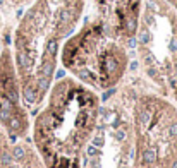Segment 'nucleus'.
Masks as SVG:
<instances>
[{
    "mask_svg": "<svg viewBox=\"0 0 177 168\" xmlns=\"http://www.w3.org/2000/svg\"><path fill=\"white\" fill-rule=\"evenodd\" d=\"M112 93H115V91H114V89H109V91H107L105 94H103V99H109L110 96H112Z\"/></svg>",
    "mask_w": 177,
    "mask_h": 168,
    "instance_id": "12",
    "label": "nucleus"
},
{
    "mask_svg": "<svg viewBox=\"0 0 177 168\" xmlns=\"http://www.w3.org/2000/svg\"><path fill=\"white\" fill-rule=\"evenodd\" d=\"M172 168H177V161H174V165H172Z\"/></svg>",
    "mask_w": 177,
    "mask_h": 168,
    "instance_id": "16",
    "label": "nucleus"
},
{
    "mask_svg": "<svg viewBox=\"0 0 177 168\" xmlns=\"http://www.w3.org/2000/svg\"><path fill=\"white\" fill-rule=\"evenodd\" d=\"M12 2H17V4H21V2H26V0H12Z\"/></svg>",
    "mask_w": 177,
    "mask_h": 168,
    "instance_id": "15",
    "label": "nucleus"
},
{
    "mask_svg": "<svg viewBox=\"0 0 177 168\" xmlns=\"http://www.w3.org/2000/svg\"><path fill=\"white\" fill-rule=\"evenodd\" d=\"M157 69H155V67H150V69H148V76L150 77H157Z\"/></svg>",
    "mask_w": 177,
    "mask_h": 168,
    "instance_id": "10",
    "label": "nucleus"
},
{
    "mask_svg": "<svg viewBox=\"0 0 177 168\" xmlns=\"http://www.w3.org/2000/svg\"><path fill=\"white\" fill-rule=\"evenodd\" d=\"M169 134H172V136H177V124H172V125L169 127Z\"/></svg>",
    "mask_w": 177,
    "mask_h": 168,
    "instance_id": "9",
    "label": "nucleus"
},
{
    "mask_svg": "<svg viewBox=\"0 0 177 168\" xmlns=\"http://www.w3.org/2000/svg\"><path fill=\"white\" fill-rule=\"evenodd\" d=\"M169 2H172V4H174V5L177 7V0H169Z\"/></svg>",
    "mask_w": 177,
    "mask_h": 168,
    "instance_id": "14",
    "label": "nucleus"
},
{
    "mask_svg": "<svg viewBox=\"0 0 177 168\" xmlns=\"http://www.w3.org/2000/svg\"><path fill=\"white\" fill-rule=\"evenodd\" d=\"M38 98V89L34 86H24V99L28 103H34Z\"/></svg>",
    "mask_w": 177,
    "mask_h": 168,
    "instance_id": "3",
    "label": "nucleus"
},
{
    "mask_svg": "<svg viewBox=\"0 0 177 168\" xmlns=\"http://www.w3.org/2000/svg\"><path fill=\"white\" fill-rule=\"evenodd\" d=\"M50 81H52L50 77H40V79L36 81V83H38V88H36V89H38V91H47L48 86H50Z\"/></svg>",
    "mask_w": 177,
    "mask_h": 168,
    "instance_id": "6",
    "label": "nucleus"
},
{
    "mask_svg": "<svg viewBox=\"0 0 177 168\" xmlns=\"http://www.w3.org/2000/svg\"><path fill=\"white\" fill-rule=\"evenodd\" d=\"M117 137H119V139H124V137H126V134H124V132H119V134H117Z\"/></svg>",
    "mask_w": 177,
    "mask_h": 168,
    "instance_id": "13",
    "label": "nucleus"
},
{
    "mask_svg": "<svg viewBox=\"0 0 177 168\" xmlns=\"http://www.w3.org/2000/svg\"><path fill=\"white\" fill-rule=\"evenodd\" d=\"M143 161H146V163H155V161H157V151H155L153 147L144 149L143 151Z\"/></svg>",
    "mask_w": 177,
    "mask_h": 168,
    "instance_id": "4",
    "label": "nucleus"
},
{
    "mask_svg": "<svg viewBox=\"0 0 177 168\" xmlns=\"http://www.w3.org/2000/svg\"><path fill=\"white\" fill-rule=\"evenodd\" d=\"M93 146H96V147H100V146H103V139L98 136V137H95L93 139Z\"/></svg>",
    "mask_w": 177,
    "mask_h": 168,
    "instance_id": "8",
    "label": "nucleus"
},
{
    "mask_svg": "<svg viewBox=\"0 0 177 168\" xmlns=\"http://www.w3.org/2000/svg\"><path fill=\"white\" fill-rule=\"evenodd\" d=\"M150 119H151V115L148 112H141L139 120H141V124H143V125H148V124H150Z\"/></svg>",
    "mask_w": 177,
    "mask_h": 168,
    "instance_id": "7",
    "label": "nucleus"
},
{
    "mask_svg": "<svg viewBox=\"0 0 177 168\" xmlns=\"http://www.w3.org/2000/svg\"><path fill=\"white\" fill-rule=\"evenodd\" d=\"M12 156H14V160H24L26 149H24L22 146H14L12 147Z\"/></svg>",
    "mask_w": 177,
    "mask_h": 168,
    "instance_id": "5",
    "label": "nucleus"
},
{
    "mask_svg": "<svg viewBox=\"0 0 177 168\" xmlns=\"http://www.w3.org/2000/svg\"><path fill=\"white\" fill-rule=\"evenodd\" d=\"M103 15H107L112 24L109 26L114 33H122L132 38L138 29V12L141 0H96Z\"/></svg>",
    "mask_w": 177,
    "mask_h": 168,
    "instance_id": "2",
    "label": "nucleus"
},
{
    "mask_svg": "<svg viewBox=\"0 0 177 168\" xmlns=\"http://www.w3.org/2000/svg\"><path fill=\"white\" fill-rule=\"evenodd\" d=\"M83 0H36L22 15L16 33V62L24 76L38 79L40 67L48 62V43L67 38L81 15Z\"/></svg>",
    "mask_w": 177,
    "mask_h": 168,
    "instance_id": "1",
    "label": "nucleus"
},
{
    "mask_svg": "<svg viewBox=\"0 0 177 168\" xmlns=\"http://www.w3.org/2000/svg\"><path fill=\"white\" fill-rule=\"evenodd\" d=\"M88 154H89V156H93V154H96V146H91V147H88Z\"/></svg>",
    "mask_w": 177,
    "mask_h": 168,
    "instance_id": "11",
    "label": "nucleus"
}]
</instances>
